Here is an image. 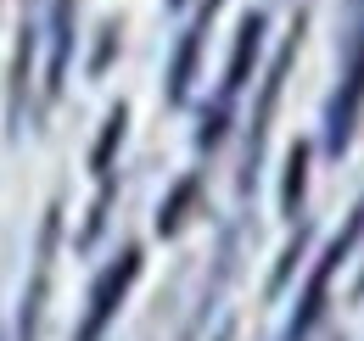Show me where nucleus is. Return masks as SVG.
<instances>
[{
	"label": "nucleus",
	"instance_id": "4",
	"mask_svg": "<svg viewBox=\"0 0 364 341\" xmlns=\"http://www.w3.org/2000/svg\"><path fill=\"white\" fill-rule=\"evenodd\" d=\"M124 129H129V107H112L107 124H101V140H95V151H90V168L101 173V179L112 173V151L124 146Z\"/></svg>",
	"mask_w": 364,
	"mask_h": 341
},
{
	"label": "nucleus",
	"instance_id": "6",
	"mask_svg": "<svg viewBox=\"0 0 364 341\" xmlns=\"http://www.w3.org/2000/svg\"><path fill=\"white\" fill-rule=\"evenodd\" d=\"M191 196H196V179H180V185H174V196H168V202H163V213H157V229H163V235H174V229L185 224Z\"/></svg>",
	"mask_w": 364,
	"mask_h": 341
},
{
	"label": "nucleus",
	"instance_id": "5",
	"mask_svg": "<svg viewBox=\"0 0 364 341\" xmlns=\"http://www.w3.org/2000/svg\"><path fill=\"white\" fill-rule=\"evenodd\" d=\"M303 185H309V146H291V157H286V185H280V207H286V213L303 207Z\"/></svg>",
	"mask_w": 364,
	"mask_h": 341
},
{
	"label": "nucleus",
	"instance_id": "7",
	"mask_svg": "<svg viewBox=\"0 0 364 341\" xmlns=\"http://www.w3.org/2000/svg\"><path fill=\"white\" fill-rule=\"evenodd\" d=\"M174 6H185V0H174Z\"/></svg>",
	"mask_w": 364,
	"mask_h": 341
},
{
	"label": "nucleus",
	"instance_id": "3",
	"mask_svg": "<svg viewBox=\"0 0 364 341\" xmlns=\"http://www.w3.org/2000/svg\"><path fill=\"white\" fill-rule=\"evenodd\" d=\"M202 40H208V17H196L191 28H185L180 50H174V67H168V101L180 107L185 95H191V79H196V56H202Z\"/></svg>",
	"mask_w": 364,
	"mask_h": 341
},
{
	"label": "nucleus",
	"instance_id": "2",
	"mask_svg": "<svg viewBox=\"0 0 364 341\" xmlns=\"http://www.w3.org/2000/svg\"><path fill=\"white\" fill-rule=\"evenodd\" d=\"M258 45H264V11H247L241 17V34H235V50H230V67H225V95L247 85L252 62H258Z\"/></svg>",
	"mask_w": 364,
	"mask_h": 341
},
{
	"label": "nucleus",
	"instance_id": "1",
	"mask_svg": "<svg viewBox=\"0 0 364 341\" xmlns=\"http://www.w3.org/2000/svg\"><path fill=\"white\" fill-rule=\"evenodd\" d=\"M73 6L79 0H50V79H46L50 95H62L68 62H73Z\"/></svg>",
	"mask_w": 364,
	"mask_h": 341
}]
</instances>
